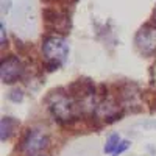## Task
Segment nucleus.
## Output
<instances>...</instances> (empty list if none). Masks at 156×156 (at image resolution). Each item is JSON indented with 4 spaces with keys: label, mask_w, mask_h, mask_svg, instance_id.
Instances as JSON below:
<instances>
[{
    "label": "nucleus",
    "mask_w": 156,
    "mask_h": 156,
    "mask_svg": "<svg viewBox=\"0 0 156 156\" xmlns=\"http://www.w3.org/2000/svg\"><path fill=\"white\" fill-rule=\"evenodd\" d=\"M48 144H50V140H48L47 133H44L42 129H37V128H30L22 134L17 150L23 156H37L48 147Z\"/></svg>",
    "instance_id": "obj_1"
},
{
    "label": "nucleus",
    "mask_w": 156,
    "mask_h": 156,
    "mask_svg": "<svg viewBox=\"0 0 156 156\" xmlns=\"http://www.w3.org/2000/svg\"><path fill=\"white\" fill-rule=\"evenodd\" d=\"M67 44L66 41L58 36V34H51V36H47L42 42V51L47 58L48 62H51L53 66L58 67V64L61 61L66 59V55H67Z\"/></svg>",
    "instance_id": "obj_2"
},
{
    "label": "nucleus",
    "mask_w": 156,
    "mask_h": 156,
    "mask_svg": "<svg viewBox=\"0 0 156 156\" xmlns=\"http://www.w3.org/2000/svg\"><path fill=\"white\" fill-rule=\"evenodd\" d=\"M44 20H45V27L50 30V33L55 34H66L70 28V19L67 12H62L55 8H45L44 9Z\"/></svg>",
    "instance_id": "obj_3"
},
{
    "label": "nucleus",
    "mask_w": 156,
    "mask_h": 156,
    "mask_svg": "<svg viewBox=\"0 0 156 156\" xmlns=\"http://www.w3.org/2000/svg\"><path fill=\"white\" fill-rule=\"evenodd\" d=\"M136 48L140 51L142 55L150 56L156 53V27L153 25H144L134 37Z\"/></svg>",
    "instance_id": "obj_4"
},
{
    "label": "nucleus",
    "mask_w": 156,
    "mask_h": 156,
    "mask_svg": "<svg viewBox=\"0 0 156 156\" xmlns=\"http://www.w3.org/2000/svg\"><path fill=\"white\" fill-rule=\"evenodd\" d=\"M23 73H25V67L17 56L11 55L2 61V80H3V83H16L23 76Z\"/></svg>",
    "instance_id": "obj_5"
},
{
    "label": "nucleus",
    "mask_w": 156,
    "mask_h": 156,
    "mask_svg": "<svg viewBox=\"0 0 156 156\" xmlns=\"http://www.w3.org/2000/svg\"><path fill=\"white\" fill-rule=\"evenodd\" d=\"M19 126V123L11 119V117H3L2 120V139H9L12 134H16V128Z\"/></svg>",
    "instance_id": "obj_6"
},
{
    "label": "nucleus",
    "mask_w": 156,
    "mask_h": 156,
    "mask_svg": "<svg viewBox=\"0 0 156 156\" xmlns=\"http://www.w3.org/2000/svg\"><path fill=\"white\" fill-rule=\"evenodd\" d=\"M154 20H156V9H154Z\"/></svg>",
    "instance_id": "obj_7"
}]
</instances>
